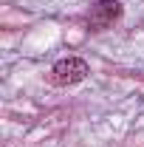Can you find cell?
<instances>
[{
	"label": "cell",
	"mask_w": 144,
	"mask_h": 147,
	"mask_svg": "<svg viewBox=\"0 0 144 147\" xmlns=\"http://www.w3.org/2000/svg\"><path fill=\"white\" fill-rule=\"evenodd\" d=\"M57 85H76L88 76V62L79 59V57H68V59H59L54 68H51Z\"/></svg>",
	"instance_id": "1"
},
{
	"label": "cell",
	"mask_w": 144,
	"mask_h": 147,
	"mask_svg": "<svg viewBox=\"0 0 144 147\" xmlns=\"http://www.w3.org/2000/svg\"><path fill=\"white\" fill-rule=\"evenodd\" d=\"M119 14H122L119 0H96V3L90 6V11H88V26L93 31H102V28H108Z\"/></svg>",
	"instance_id": "2"
}]
</instances>
